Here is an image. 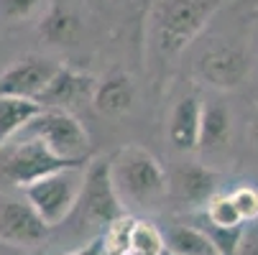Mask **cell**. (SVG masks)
<instances>
[{"mask_svg":"<svg viewBox=\"0 0 258 255\" xmlns=\"http://www.w3.org/2000/svg\"><path fill=\"white\" fill-rule=\"evenodd\" d=\"M110 176L123 207L159 209L169 194V176L143 145H123L110 156Z\"/></svg>","mask_w":258,"mask_h":255,"instance_id":"obj_1","label":"cell"},{"mask_svg":"<svg viewBox=\"0 0 258 255\" xmlns=\"http://www.w3.org/2000/svg\"><path fill=\"white\" fill-rule=\"evenodd\" d=\"M225 0H156L154 36L166 56H176L207 28Z\"/></svg>","mask_w":258,"mask_h":255,"instance_id":"obj_2","label":"cell"},{"mask_svg":"<svg viewBox=\"0 0 258 255\" xmlns=\"http://www.w3.org/2000/svg\"><path fill=\"white\" fill-rule=\"evenodd\" d=\"M87 163L67 161V158L56 156L44 140L21 133L18 138H13L8 145L0 148V184L26 189V187L33 184V181H39L49 174H56V171H64V168L87 166Z\"/></svg>","mask_w":258,"mask_h":255,"instance_id":"obj_3","label":"cell"},{"mask_svg":"<svg viewBox=\"0 0 258 255\" xmlns=\"http://www.w3.org/2000/svg\"><path fill=\"white\" fill-rule=\"evenodd\" d=\"M85 171H87V166L64 168V171H56V174H49L39 181H33L31 187H26L21 192H23L26 202L39 212L41 220L49 227H56L77 209L82 187H85Z\"/></svg>","mask_w":258,"mask_h":255,"instance_id":"obj_4","label":"cell"},{"mask_svg":"<svg viewBox=\"0 0 258 255\" xmlns=\"http://www.w3.org/2000/svg\"><path fill=\"white\" fill-rule=\"evenodd\" d=\"M23 133L44 140L56 156H61V158H67V161L87 163L90 133H87V128H85L75 115H72V110L44 107V110L26 125Z\"/></svg>","mask_w":258,"mask_h":255,"instance_id":"obj_5","label":"cell"},{"mask_svg":"<svg viewBox=\"0 0 258 255\" xmlns=\"http://www.w3.org/2000/svg\"><path fill=\"white\" fill-rule=\"evenodd\" d=\"M82 209V220L97 227H107L113 225L115 220H120L125 212L115 184H113V176H110V158H95L87 163L85 171V187H82V197L80 204Z\"/></svg>","mask_w":258,"mask_h":255,"instance_id":"obj_6","label":"cell"},{"mask_svg":"<svg viewBox=\"0 0 258 255\" xmlns=\"http://www.w3.org/2000/svg\"><path fill=\"white\" fill-rule=\"evenodd\" d=\"M49 225L39 217L26 197L0 192V242L16 250H36L46 242Z\"/></svg>","mask_w":258,"mask_h":255,"instance_id":"obj_7","label":"cell"},{"mask_svg":"<svg viewBox=\"0 0 258 255\" xmlns=\"http://www.w3.org/2000/svg\"><path fill=\"white\" fill-rule=\"evenodd\" d=\"M250 74V54L238 44H212L197 59V77L215 90H238Z\"/></svg>","mask_w":258,"mask_h":255,"instance_id":"obj_8","label":"cell"},{"mask_svg":"<svg viewBox=\"0 0 258 255\" xmlns=\"http://www.w3.org/2000/svg\"><path fill=\"white\" fill-rule=\"evenodd\" d=\"M59 66L61 64L44 59V56H23L3 71V77H0V95L39 100V95L46 90V84L51 82Z\"/></svg>","mask_w":258,"mask_h":255,"instance_id":"obj_9","label":"cell"},{"mask_svg":"<svg viewBox=\"0 0 258 255\" xmlns=\"http://www.w3.org/2000/svg\"><path fill=\"white\" fill-rule=\"evenodd\" d=\"M95 84H97L95 77L61 64L36 102H41V107H59V110H69V107H75V105H80L85 100L92 102Z\"/></svg>","mask_w":258,"mask_h":255,"instance_id":"obj_10","label":"cell"},{"mask_svg":"<svg viewBox=\"0 0 258 255\" xmlns=\"http://www.w3.org/2000/svg\"><path fill=\"white\" fill-rule=\"evenodd\" d=\"M169 194L187 207H205L217 194V176L202 163H181L169 176Z\"/></svg>","mask_w":258,"mask_h":255,"instance_id":"obj_11","label":"cell"},{"mask_svg":"<svg viewBox=\"0 0 258 255\" xmlns=\"http://www.w3.org/2000/svg\"><path fill=\"white\" fill-rule=\"evenodd\" d=\"M202 102L195 95L181 97L169 115V140L176 151L195 153L200 151V133H202Z\"/></svg>","mask_w":258,"mask_h":255,"instance_id":"obj_12","label":"cell"},{"mask_svg":"<svg viewBox=\"0 0 258 255\" xmlns=\"http://www.w3.org/2000/svg\"><path fill=\"white\" fill-rule=\"evenodd\" d=\"M133 102H136V87L125 71H110L107 77L97 79L95 95H92V107L100 115L120 118V115L131 113Z\"/></svg>","mask_w":258,"mask_h":255,"instance_id":"obj_13","label":"cell"},{"mask_svg":"<svg viewBox=\"0 0 258 255\" xmlns=\"http://www.w3.org/2000/svg\"><path fill=\"white\" fill-rule=\"evenodd\" d=\"M233 138V113L223 102H207L202 107V133H200V151L220 153L230 145Z\"/></svg>","mask_w":258,"mask_h":255,"instance_id":"obj_14","label":"cell"},{"mask_svg":"<svg viewBox=\"0 0 258 255\" xmlns=\"http://www.w3.org/2000/svg\"><path fill=\"white\" fill-rule=\"evenodd\" d=\"M41 110H44L41 102L36 100L0 95V148L8 145L13 138H18Z\"/></svg>","mask_w":258,"mask_h":255,"instance_id":"obj_15","label":"cell"},{"mask_svg":"<svg viewBox=\"0 0 258 255\" xmlns=\"http://www.w3.org/2000/svg\"><path fill=\"white\" fill-rule=\"evenodd\" d=\"M164 240L166 255H220L207 230L197 225H171L164 230Z\"/></svg>","mask_w":258,"mask_h":255,"instance_id":"obj_16","label":"cell"},{"mask_svg":"<svg viewBox=\"0 0 258 255\" xmlns=\"http://www.w3.org/2000/svg\"><path fill=\"white\" fill-rule=\"evenodd\" d=\"M39 33L51 46H72L80 39V21L69 11L51 6L39 21Z\"/></svg>","mask_w":258,"mask_h":255,"instance_id":"obj_17","label":"cell"},{"mask_svg":"<svg viewBox=\"0 0 258 255\" xmlns=\"http://www.w3.org/2000/svg\"><path fill=\"white\" fill-rule=\"evenodd\" d=\"M131 255H166L164 230L149 220H136L131 235Z\"/></svg>","mask_w":258,"mask_h":255,"instance_id":"obj_18","label":"cell"},{"mask_svg":"<svg viewBox=\"0 0 258 255\" xmlns=\"http://www.w3.org/2000/svg\"><path fill=\"white\" fill-rule=\"evenodd\" d=\"M205 217H207V225L215 230H240L245 225L230 199V194H215L205 204Z\"/></svg>","mask_w":258,"mask_h":255,"instance_id":"obj_19","label":"cell"},{"mask_svg":"<svg viewBox=\"0 0 258 255\" xmlns=\"http://www.w3.org/2000/svg\"><path fill=\"white\" fill-rule=\"evenodd\" d=\"M133 225L136 217L133 214H123L120 220H115L113 225H107L102 230V252L105 255H131V235H133Z\"/></svg>","mask_w":258,"mask_h":255,"instance_id":"obj_20","label":"cell"},{"mask_svg":"<svg viewBox=\"0 0 258 255\" xmlns=\"http://www.w3.org/2000/svg\"><path fill=\"white\" fill-rule=\"evenodd\" d=\"M46 0H0V18H6L11 23H21L33 18L44 8Z\"/></svg>","mask_w":258,"mask_h":255,"instance_id":"obj_21","label":"cell"},{"mask_svg":"<svg viewBox=\"0 0 258 255\" xmlns=\"http://www.w3.org/2000/svg\"><path fill=\"white\" fill-rule=\"evenodd\" d=\"M230 199H233L238 214L243 217V222H255L258 220V187L243 184V187L230 192Z\"/></svg>","mask_w":258,"mask_h":255,"instance_id":"obj_22","label":"cell"},{"mask_svg":"<svg viewBox=\"0 0 258 255\" xmlns=\"http://www.w3.org/2000/svg\"><path fill=\"white\" fill-rule=\"evenodd\" d=\"M235 255H258V230H243Z\"/></svg>","mask_w":258,"mask_h":255,"instance_id":"obj_23","label":"cell"},{"mask_svg":"<svg viewBox=\"0 0 258 255\" xmlns=\"http://www.w3.org/2000/svg\"><path fill=\"white\" fill-rule=\"evenodd\" d=\"M64 255H105V252H102V237H95V240L85 242L82 247L69 250V252H64Z\"/></svg>","mask_w":258,"mask_h":255,"instance_id":"obj_24","label":"cell"},{"mask_svg":"<svg viewBox=\"0 0 258 255\" xmlns=\"http://www.w3.org/2000/svg\"><path fill=\"white\" fill-rule=\"evenodd\" d=\"M248 135H250V143H253V148L258 151V115L250 120V128H248Z\"/></svg>","mask_w":258,"mask_h":255,"instance_id":"obj_25","label":"cell"}]
</instances>
